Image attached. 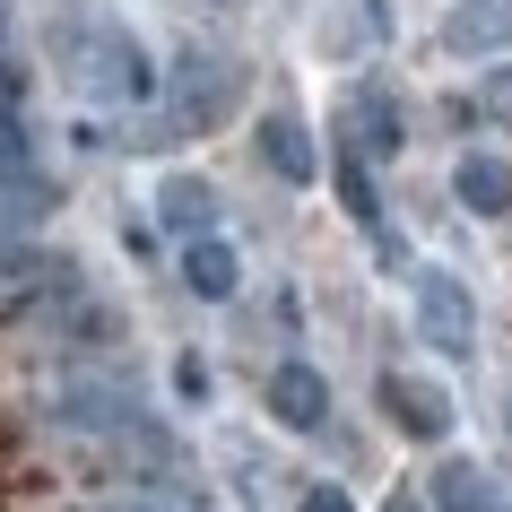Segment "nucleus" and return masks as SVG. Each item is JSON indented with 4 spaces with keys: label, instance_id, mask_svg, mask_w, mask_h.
Listing matches in <instances>:
<instances>
[{
    "label": "nucleus",
    "instance_id": "nucleus-4",
    "mask_svg": "<svg viewBox=\"0 0 512 512\" xmlns=\"http://www.w3.org/2000/svg\"><path fill=\"white\" fill-rule=\"evenodd\" d=\"M44 287H53V261L35 243H0V313H27Z\"/></svg>",
    "mask_w": 512,
    "mask_h": 512
},
{
    "label": "nucleus",
    "instance_id": "nucleus-5",
    "mask_svg": "<svg viewBox=\"0 0 512 512\" xmlns=\"http://www.w3.org/2000/svg\"><path fill=\"white\" fill-rule=\"evenodd\" d=\"M270 408L287 426H322V374L313 365H278L270 374Z\"/></svg>",
    "mask_w": 512,
    "mask_h": 512
},
{
    "label": "nucleus",
    "instance_id": "nucleus-13",
    "mask_svg": "<svg viewBox=\"0 0 512 512\" xmlns=\"http://www.w3.org/2000/svg\"><path fill=\"white\" fill-rule=\"evenodd\" d=\"M486 113H504V122H512V70H504L495 87H486Z\"/></svg>",
    "mask_w": 512,
    "mask_h": 512
},
{
    "label": "nucleus",
    "instance_id": "nucleus-9",
    "mask_svg": "<svg viewBox=\"0 0 512 512\" xmlns=\"http://www.w3.org/2000/svg\"><path fill=\"white\" fill-rule=\"evenodd\" d=\"M426 330L443 339V348H460V339H469V322H460V287H452V278H426Z\"/></svg>",
    "mask_w": 512,
    "mask_h": 512
},
{
    "label": "nucleus",
    "instance_id": "nucleus-7",
    "mask_svg": "<svg viewBox=\"0 0 512 512\" xmlns=\"http://www.w3.org/2000/svg\"><path fill=\"white\" fill-rule=\"evenodd\" d=\"M261 157H270L287 183L313 174V148H304V122H296V113H270V122H261Z\"/></svg>",
    "mask_w": 512,
    "mask_h": 512
},
{
    "label": "nucleus",
    "instance_id": "nucleus-3",
    "mask_svg": "<svg viewBox=\"0 0 512 512\" xmlns=\"http://www.w3.org/2000/svg\"><path fill=\"white\" fill-rule=\"evenodd\" d=\"M443 44L452 53H495V44H512V0H460L452 18H443Z\"/></svg>",
    "mask_w": 512,
    "mask_h": 512
},
{
    "label": "nucleus",
    "instance_id": "nucleus-16",
    "mask_svg": "<svg viewBox=\"0 0 512 512\" xmlns=\"http://www.w3.org/2000/svg\"><path fill=\"white\" fill-rule=\"evenodd\" d=\"M122 512H148V504H122Z\"/></svg>",
    "mask_w": 512,
    "mask_h": 512
},
{
    "label": "nucleus",
    "instance_id": "nucleus-1",
    "mask_svg": "<svg viewBox=\"0 0 512 512\" xmlns=\"http://www.w3.org/2000/svg\"><path fill=\"white\" fill-rule=\"evenodd\" d=\"M53 61H61V79L79 87V96H96V105H148V96H157V70H148V53H139V44L113 27V18L53 27Z\"/></svg>",
    "mask_w": 512,
    "mask_h": 512
},
{
    "label": "nucleus",
    "instance_id": "nucleus-8",
    "mask_svg": "<svg viewBox=\"0 0 512 512\" xmlns=\"http://www.w3.org/2000/svg\"><path fill=\"white\" fill-rule=\"evenodd\" d=\"M183 278L200 287V296H235V252L217 235H191V252H183Z\"/></svg>",
    "mask_w": 512,
    "mask_h": 512
},
{
    "label": "nucleus",
    "instance_id": "nucleus-14",
    "mask_svg": "<svg viewBox=\"0 0 512 512\" xmlns=\"http://www.w3.org/2000/svg\"><path fill=\"white\" fill-rule=\"evenodd\" d=\"M304 512H348V495H330V486H313V495H304Z\"/></svg>",
    "mask_w": 512,
    "mask_h": 512
},
{
    "label": "nucleus",
    "instance_id": "nucleus-12",
    "mask_svg": "<svg viewBox=\"0 0 512 512\" xmlns=\"http://www.w3.org/2000/svg\"><path fill=\"white\" fill-rule=\"evenodd\" d=\"M0 131H18V70H0Z\"/></svg>",
    "mask_w": 512,
    "mask_h": 512
},
{
    "label": "nucleus",
    "instance_id": "nucleus-11",
    "mask_svg": "<svg viewBox=\"0 0 512 512\" xmlns=\"http://www.w3.org/2000/svg\"><path fill=\"white\" fill-rule=\"evenodd\" d=\"M391 408H400L417 434H443V400H434V391H408V382H391Z\"/></svg>",
    "mask_w": 512,
    "mask_h": 512
},
{
    "label": "nucleus",
    "instance_id": "nucleus-2",
    "mask_svg": "<svg viewBox=\"0 0 512 512\" xmlns=\"http://www.w3.org/2000/svg\"><path fill=\"white\" fill-rule=\"evenodd\" d=\"M226 87H235V61H217V53H183V70H174V122L183 131H209V122H226Z\"/></svg>",
    "mask_w": 512,
    "mask_h": 512
},
{
    "label": "nucleus",
    "instance_id": "nucleus-15",
    "mask_svg": "<svg viewBox=\"0 0 512 512\" xmlns=\"http://www.w3.org/2000/svg\"><path fill=\"white\" fill-rule=\"evenodd\" d=\"M391 512H417V504H408V495H400V504H391Z\"/></svg>",
    "mask_w": 512,
    "mask_h": 512
},
{
    "label": "nucleus",
    "instance_id": "nucleus-6",
    "mask_svg": "<svg viewBox=\"0 0 512 512\" xmlns=\"http://www.w3.org/2000/svg\"><path fill=\"white\" fill-rule=\"evenodd\" d=\"M157 209H165V226H183V235H209V217H217V200H209V183H191V174H165V191H157Z\"/></svg>",
    "mask_w": 512,
    "mask_h": 512
},
{
    "label": "nucleus",
    "instance_id": "nucleus-10",
    "mask_svg": "<svg viewBox=\"0 0 512 512\" xmlns=\"http://www.w3.org/2000/svg\"><path fill=\"white\" fill-rule=\"evenodd\" d=\"M460 200H469V209H504V200H512L504 165H495V157H469V165H460Z\"/></svg>",
    "mask_w": 512,
    "mask_h": 512
}]
</instances>
